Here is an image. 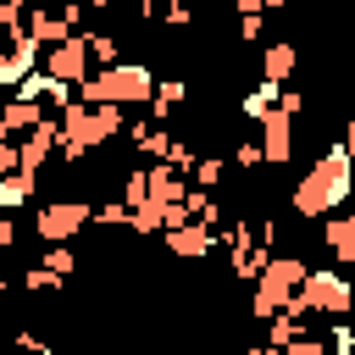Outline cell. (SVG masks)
Listing matches in <instances>:
<instances>
[{"label": "cell", "instance_id": "21", "mask_svg": "<svg viewBox=\"0 0 355 355\" xmlns=\"http://www.w3.org/2000/svg\"><path fill=\"white\" fill-rule=\"evenodd\" d=\"M83 44H89V61L94 67H116L122 55H116V33H83Z\"/></svg>", "mask_w": 355, "mask_h": 355}, {"label": "cell", "instance_id": "4", "mask_svg": "<svg viewBox=\"0 0 355 355\" xmlns=\"http://www.w3.org/2000/svg\"><path fill=\"white\" fill-rule=\"evenodd\" d=\"M305 272H311V266H305L300 255H272V261L261 266V277H255L250 316H261V322H266V316H277V311L294 300V288L305 283Z\"/></svg>", "mask_w": 355, "mask_h": 355}, {"label": "cell", "instance_id": "33", "mask_svg": "<svg viewBox=\"0 0 355 355\" xmlns=\"http://www.w3.org/2000/svg\"><path fill=\"white\" fill-rule=\"evenodd\" d=\"M244 355H283V349H272V344H250Z\"/></svg>", "mask_w": 355, "mask_h": 355}, {"label": "cell", "instance_id": "10", "mask_svg": "<svg viewBox=\"0 0 355 355\" xmlns=\"http://www.w3.org/2000/svg\"><path fill=\"white\" fill-rule=\"evenodd\" d=\"M28 72H39V44H28V39L0 44V89H17Z\"/></svg>", "mask_w": 355, "mask_h": 355}, {"label": "cell", "instance_id": "32", "mask_svg": "<svg viewBox=\"0 0 355 355\" xmlns=\"http://www.w3.org/2000/svg\"><path fill=\"white\" fill-rule=\"evenodd\" d=\"M227 6H233L239 17H250V11H261V0H227ZM261 17H266V11H261Z\"/></svg>", "mask_w": 355, "mask_h": 355}, {"label": "cell", "instance_id": "37", "mask_svg": "<svg viewBox=\"0 0 355 355\" xmlns=\"http://www.w3.org/2000/svg\"><path fill=\"white\" fill-rule=\"evenodd\" d=\"M0 294H6V272H0Z\"/></svg>", "mask_w": 355, "mask_h": 355}, {"label": "cell", "instance_id": "11", "mask_svg": "<svg viewBox=\"0 0 355 355\" xmlns=\"http://www.w3.org/2000/svg\"><path fill=\"white\" fill-rule=\"evenodd\" d=\"M322 244L338 266H355V211H333L322 222Z\"/></svg>", "mask_w": 355, "mask_h": 355}, {"label": "cell", "instance_id": "27", "mask_svg": "<svg viewBox=\"0 0 355 355\" xmlns=\"http://www.w3.org/2000/svg\"><path fill=\"white\" fill-rule=\"evenodd\" d=\"M233 161H239L244 172H255V166H261V144H255V139H239V150H233Z\"/></svg>", "mask_w": 355, "mask_h": 355}, {"label": "cell", "instance_id": "23", "mask_svg": "<svg viewBox=\"0 0 355 355\" xmlns=\"http://www.w3.org/2000/svg\"><path fill=\"white\" fill-rule=\"evenodd\" d=\"M189 183H194V189H216V183H222V155H200V161L189 166Z\"/></svg>", "mask_w": 355, "mask_h": 355}, {"label": "cell", "instance_id": "24", "mask_svg": "<svg viewBox=\"0 0 355 355\" xmlns=\"http://www.w3.org/2000/svg\"><path fill=\"white\" fill-rule=\"evenodd\" d=\"M194 161H200V155H194V144H189V139H172V144H166V155H161V166H172V172H183V178H189V166H194Z\"/></svg>", "mask_w": 355, "mask_h": 355}, {"label": "cell", "instance_id": "9", "mask_svg": "<svg viewBox=\"0 0 355 355\" xmlns=\"http://www.w3.org/2000/svg\"><path fill=\"white\" fill-rule=\"evenodd\" d=\"M349 349H355V333H349L344 322H333L327 333H311V327H305L283 355H349Z\"/></svg>", "mask_w": 355, "mask_h": 355}, {"label": "cell", "instance_id": "7", "mask_svg": "<svg viewBox=\"0 0 355 355\" xmlns=\"http://www.w3.org/2000/svg\"><path fill=\"white\" fill-rule=\"evenodd\" d=\"M44 72L78 89V83L89 78V44H83V33H78V39H67V44H55V50H44Z\"/></svg>", "mask_w": 355, "mask_h": 355}, {"label": "cell", "instance_id": "26", "mask_svg": "<svg viewBox=\"0 0 355 355\" xmlns=\"http://www.w3.org/2000/svg\"><path fill=\"white\" fill-rule=\"evenodd\" d=\"M261 33H266V17H261V11H250V17H239V39H244V44H255Z\"/></svg>", "mask_w": 355, "mask_h": 355}, {"label": "cell", "instance_id": "36", "mask_svg": "<svg viewBox=\"0 0 355 355\" xmlns=\"http://www.w3.org/2000/svg\"><path fill=\"white\" fill-rule=\"evenodd\" d=\"M178 6H189V11H194V6H205V0H178Z\"/></svg>", "mask_w": 355, "mask_h": 355}, {"label": "cell", "instance_id": "16", "mask_svg": "<svg viewBox=\"0 0 355 355\" xmlns=\"http://www.w3.org/2000/svg\"><path fill=\"white\" fill-rule=\"evenodd\" d=\"M183 100H189V83H183V78H161V83H155V94H150V105H144V111H150V122H155V128H161V122H166V116H172V111H178V105H183Z\"/></svg>", "mask_w": 355, "mask_h": 355}, {"label": "cell", "instance_id": "22", "mask_svg": "<svg viewBox=\"0 0 355 355\" xmlns=\"http://www.w3.org/2000/svg\"><path fill=\"white\" fill-rule=\"evenodd\" d=\"M150 200V166H133L128 178H122V205L133 211V205H144Z\"/></svg>", "mask_w": 355, "mask_h": 355}, {"label": "cell", "instance_id": "5", "mask_svg": "<svg viewBox=\"0 0 355 355\" xmlns=\"http://www.w3.org/2000/svg\"><path fill=\"white\" fill-rule=\"evenodd\" d=\"M89 222H94V205L89 200H44L39 216H33V233L44 244H72Z\"/></svg>", "mask_w": 355, "mask_h": 355}, {"label": "cell", "instance_id": "25", "mask_svg": "<svg viewBox=\"0 0 355 355\" xmlns=\"http://www.w3.org/2000/svg\"><path fill=\"white\" fill-rule=\"evenodd\" d=\"M22 288H28V294H55V288H61V277H55V272H44V266H28V272H22Z\"/></svg>", "mask_w": 355, "mask_h": 355}, {"label": "cell", "instance_id": "20", "mask_svg": "<svg viewBox=\"0 0 355 355\" xmlns=\"http://www.w3.org/2000/svg\"><path fill=\"white\" fill-rule=\"evenodd\" d=\"M39 266H44V272H55V277L67 283V277L78 272V255H72V244H44V261H39Z\"/></svg>", "mask_w": 355, "mask_h": 355}, {"label": "cell", "instance_id": "2", "mask_svg": "<svg viewBox=\"0 0 355 355\" xmlns=\"http://www.w3.org/2000/svg\"><path fill=\"white\" fill-rule=\"evenodd\" d=\"M150 94H155V78L144 61H116V67H100L78 83L83 105H122L128 111V105H150Z\"/></svg>", "mask_w": 355, "mask_h": 355}, {"label": "cell", "instance_id": "14", "mask_svg": "<svg viewBox=\"0 0 355 355\" xmlns=\"http://www.w3.org/2000/svg\"><path fill=\"white\" fill-rule=\"evenodd\" d=\"M294 67H300V50H294V44H283V39H277V44H266V50H261V83H288V78H294Z\"/></svg>", "mask_w": 355, "mask_h": 355}, {"label": "cell", "instance_id": "17", "mask_svg": "<svg viewBox=\"0 0 355 355\" xmlns=\"http://www.w3.org/2000/svg\"><path fill=\"white\" fill-rule=\"evenodd\" d=\"M33 194H39V178H22V172L0 178V211H6V216L22 211V205H33Z\"/></svg>", "mask_w": 355, "mask_h": 355}, {"label": "cell", "instance_id": "15", "mask_svg": "<svg viewBox=\"0 0 355 355\" xmlns=\"http://www.w3.org/2000/svg\"><path fill=\"white\" fill-rule=\"evenodd\" d=\"M122 128H128V111L122 105H89V150L111 144Z\"/></svg>", "mask_w": 355, "mask_h": 355}, {"label": "cell", "instance_id": "31", "mask_svg": "<svg viewBox=\"0 0 355 355\" xmlns=\"http://www.w3.org/2000/svg\"><path fill=\"white\" fill-rule=\"evenodd\" d=\"M11 244H17V222L0 211V250H11Z\"/></svg>", "mask_w": 355, "mask_h": 355}, {"label": "cell", "instance_id": "12", "mask_svg": "<svg viewBox=\"0 0 355 355\" xmlns=\"http://www.w3.org/2000/svg\"><path fill=\"white\" fill-rule=\"evenodd\" d=\"M183 194H189V178L172 172V166H161V161H150V205L172 211V205H183Z\"/></svg>", "mask_w": 355, "mask_h": 355}, {"label": "cell", "instance_id": "34", "mask_svg": "<svg viewBox=\"0 0 355 355\" xmlns=\"http://www.w3.org/2000/svg\"><path fill=\"white\" fill-rule=\"evenodd\" d=\"M344 150H349V155H355V122H349V128H344Z\"/></svg>", "mask_w": 355, "mask_h": 355}, {"label": "cell", "instance_id": "28", "mask_svg": "<svg viewBox=\"0 0 355 355\" xmlns=\"http://www.w3.org/2000/svg\"><path fill=\"white\" fill-rule=\"evenodd\" d=\"M94 222H105V227H128V205H122V200H111V205H100V211H94Z\"/></svg>", "mask_w": 355, "mask_h": 355}, {"label": "cell", "instance_id": "35", "mask_svg": "<svg viewBox=\"0 0 355 355\" xmlns=\"http://www.w3.org/2000/svg\"><path fill=\"white\" fill-rule=\"evenodd\" d=\"M277 6H288V0H261V11H277Z\"/></svg>", "mask_w": 355, "mask_h": 355}, {"label": "cell", "instance_id": "8", "mask_svg": "<svg viewBox=\"0 0 355 355\" xmlns=\"http://www.w3.org/2000/svg\"><path fill=\"white\" fill-rule=\"evenodd\" d=\"M161 244H166L172 255H183V261H205V255L216 250L211 227H200V222H178V227H161Z\"/></svg>", "mask_w": 355, "mask_h": 355}, {"label": "cell", "instance_id": "13", "mask_svg": "<svg viewBox=\"0 0 355 355\" xmlns=\"http://www.w3.org/2000/svg\"><path fill=\"white\" fill-rule=\"evenodd\" d=\"M44 116H50V111L33 105V100H6V105H0V139H11V133H33Z\"/></svg>", "mask_w": 355, "mask_h": 355}, {"label": "cell", "instance_id": "19", "mask_svg": "<svg viewBox=\"0 0 355 355\" xmlns=\"http://www.w3.org/2000/svg\"><path fill=\"white\" fill-rule=\"evenodd\" d=\"M283 89H288V83H255V89H250V94L239 100V111H244L250 122H261V116H266V111L277 105V94H283Z\"/></svg>", "mask_w": 355, "mask_h": 355}, {"label": "cell", "instance_id": "30", "mask_svg": "<svg viewBox=\"0 0 355 355\" xmlns=\"http://www.w3.org/2000/svg\"><path fill=\"white\" fill-rule=\"evenodd\" d=\"M17 172V139H0V178Z\"/></svg>", "mask_w": 355, "mask_h": 355}, {"label": "cell", "instance_id": "1", "mask_svg": "<svg viewBox=\"0 0 355 355\" xmlns=\"http://www.w3.org/2000/svg\"><path fill=\"white\" fill-rule=\"evenodd\" d=\"M349 194H355V155H349L344 144H327V150L311 161V172L294 183L288 205H294V216L322 222V216L344 211V200H349Z\"/></svg>", "mask_w": 355, "mask_h": 355}, {"label": "cell", "instance_id": "3", "mask_svg": "<svg viewBox=\"0 0 355 355\" xmlns=\"http://www.w3.org/2000/svg\"><path fill=\"white\" fill-rule=\"evenodd\" d=\"M355 305V288H349V277L344 272H333V266H311L305 272V283L294 288V300L283 305V311H294V316H327V322H344V311Z\"/></svg>", "mask_w": 355, "mask_h": 355}, {"label": "cell", "instance_id": "29", "mask_svg": "<svg viewBox=\"0 0 355 355\" xmlns=\"http://www.w3.org/2000/svg\"><path fill=\"white\" fill-rule=\"evenodd\" d=\"M277 111H283V116H300V111H305V94H300V89H283V94H277Z\"/></svg>", "mask_w": 355, "mask_h": 355}, {"label": "cell", "instance_id": "18", "mask_svg": "<svg viewBox=\"0 0 355 355\" xmlns=\"http://www.w3.org/2000/svg\"><path fill=\"white\" fill-rule=\"evenodd\" d=\"M300 333H305V316H294V311H277V316H266V344H272V349H288Z\"/></svg>", "mask_w": 355, "mask_h": 355}, {"label": "cell", "instance_id": "6", "mask_svg": "<svg viewBox=\"0 0 355 355\" xmlns=\"http://www.w3.org/2000/svg\"><path fill=\"white\" fill-rule=\"evenodd\" d=\"M255 144H261V161L266 166H283V161H294V116H283L277 105L255 122Z\"/></svg>", "mask_w": 355, "mask_h": 355}]
</instances>
